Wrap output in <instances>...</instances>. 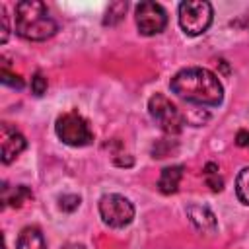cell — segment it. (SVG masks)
<instances>
[{"label": "cell", "mask_w": 249, "mask_h": 249, "mask_svg": "<svg viewBox=\"0 0 249 249\" xmlns=\"http://www.w3.org/2000/svg\"><path fill=\"white\" fill-rule=\"evenodd\" d=\"M169 88L183 101L196 103V105L216 107L224 99V88L216 78V74L200 66L179 70L171 78Z\"/></svg>", "instance_id": "6da1fadb"}, {"label": "cell", "mask_w": 249, "mask_h": 249, "mask_svg": "<svg viewBox=\"0 0 249 249\" xmlns=\"http://www.w3.org/2000/svg\"><path fill=\"white\" fill-rule=\"evenodd\" d=\"M58 25L49 8L39 0H21L16 4V33L27 41H45L56 33Z\"/></svg>", "instance_id": "7a4b0ae2"}, {"label": "cell", "mask_w": 249, "mask_h": 249, "mask_svg": "<svg viewBox=\"0 0 249 249\" xmlns=\"http://www.w3.org/2000/svg\"><path fill=\"white\" fill-rule=\"evenodd\" d=\"M56 136L74 148H82L93 142V130L86 117H82L78 111H66L62 113L54 123Z\"/></svg>", "instance_id": "3957f363"}, {"label": "cell", "mask_w": 249, "mask_h": 249, "mask_svg": "<svg viewBox=\"0 0 249 249\" xmlns=\"http://www.w3.org/2000/svg\"><path fill=\"white\" fill-rule=\"evenodd\" d=\"M212 16V4L206 0H189L179 4V25L191 37L202 35L210 27Z\"/></svg>", "instance_id": "277c9868"}, {"label": "cell", "mask_w": 249, "mask_h": 249, "mask_svg": "<svg viewBox=\"0 0 249 249\" xmlns=\"http://www.w3.org/2000/svg\"><path fill=\"white\" fill-rule=\"evenodd\" d=\"M99 216L109 228H124L134 220V206L126 196L109 193L99 198Z\"/></svg>", "instance_id": "5b68a950"}, {"label": "cell", "mask_w": 249, "mask_h": 249, "mask_svg": "<svg viewBox=\"0 0 249 249\" xmlns=\"http://www.w3.org/2000/svg\"><path fill=\"white\" fill-rule=\"evenodd\" d=\"M148 111L154 123L165 132V134H177L183 126V117L179 109L163 95V93H154L148 99Z\"/></svg>", "instance_id": "8992f818"}, {"label": "cell", "mask_w": 249, "mask_h": 249, "mask_svg": "<svg viewBox=\"0 0 249 249\" xmlns=\"http://www.w3.org/2000/svg\"><path fill=\"white\" fill-rule=\"evenodd\" d=\"M134 18H136V27L142 35L152 37L158 35L165 29L167 25V14L165 10L156 4V2H140L134 10Z\"/></svg>", "instance_id": "52a82bcc"}, {"label": "cell", "mask_w": 249, "mask_h": 249, "mask_svg": "<svg viewBox=\"0 0 249 249\" xmlns=\"http://www.w3.org/2000/svg\"><path fill=\"white\" fill-rule=\"evenodd\" d=\"M0 146H2V163H10L25 150L27 142L21 132H18L14 126L4 123L0 128Z\"/></svg>", "instance_id": "ba28073f"}, {"label": "cell", "mask_w": 249, "mask_h": 249, "mask_svg": "<svg viewBox=\"0 0 249 249\" xmlns=\"http://www.w3.org/2000/svg\"><path fill=\"white\" fill-rule=\"evenodd\" d=\"M187 216H189L191 224L202 233H214L218 230V222H216L214 212L204 204H189Z\"/></svg>", "instance_id": "9c48e42d"}, {"label": "cell", "mask_w": 249, "mask_h": 249, "mask_svg": "<svg viewBox=\"0 0 249 249\" xmlns=\"http://www.w3.org/2000/svg\"><path fill=\"white\" fill-rule=\"evenodd\" d=\"M183 179V165H169L163 167L158 179V189L163 195H173L179 189V183Z\"/></svg>", "instance_id": "30bf717a"}, {"label": "cell", "mask_w": 249, "mask_h": 249, "mask_svg": "<svg viewBox=\"0 0 249 249\" xmlns=\"http://www.w3.org/2000/svg\"><path fill=\"white\" fill-rule=\"evenodd\" d=\"M16 249H47V243H45V237H43L41 230L33 228V226L23 228L21 233L18 235Z\"/></svg>", "instance_id": "8fae6325"}, {"label": "cell", "mask_w": 249, "mask_h": 249, "mask_svg": "<svg viewBox=\"0 0 249 249\" xmlns=\"http://www.w3.org/2000/svg\"><path fill=\"white\" fill-rule=\"evenodd\" d=\"M33 196L31 189L25 187V185H18L14 189H10L6 183L2 187V202L4 206H14V208H19L23 202H27L29 198Z\"/></svg>", "instance_id": "7c38bea8"}, {"label": "cell", "mask_w": 249, "mask_h": 249, "mask_svg": "<svg viewBox=\"0 0 249 249\" xmlns=\"http://www.w3.org/2000/svg\"><path fill=\"white\" fill-rule=\"evenodd\" d=\"M128 4L126 2H111L107 12H105V18H103V25H117L123 18H124V12H126Z\"/></svg>", "instance_id": "4fadbf2b"}, {"label": "cell", "mask_w": 249, "mask_h": 249, "mask_svg": "<svg viewBox=\"0 0 249 249\" xmlns=\"http://www.w3.org/2000/svg\"><path fill=\"white\" fill-rule=\"evenodd\" d=\"M235 195L243 204H249V167H243L235 177Z\"/></svg>", "instance_id": "5bb4252c"}, {"label": "cell", "mask_w": 249, "mask_h": 249, "mask_svg": "<svg viewBox=\"0 0 249 249\" xmlns=\"http://www.w3.org/2000/svg\"><path fill=\"white\" fill-rule=\"evenodd\" d=\"M204 181H206V185L214 191V193H218V191H222L224 189V179L220 177V173H218V165L216 163H206L204 165Z\"/></svg>", "instance_id": "9a60e30c"}, {"label": "cell", "mask_w": 249, "mask_h": 249, "mask_svg": "<svg viewBox=\"0 0 249 249\" xmlns=\"http://www.w3.org/2000/svg\"><path fill=\"white\" fill-rule=\"evenodd\" d=\"M80 202H82L80 195L68 193V195H62V196L58 198V208H60L62 212H74V210H78Z\"/></svg>", "instance_id": "2e32d148"}, {"label": "cell", "mask_w": 249, "mask_h": 249, "mask_svg": "<svg viewBox=\"0 0 249 249\" xmlns=\"http://www.w3.org/2000/svg\"><path fill=\"white\" fill-rule=\"evenodd\" d=\"M0 76H2V84H4V86L16 88V89H21V88H23V80H21V76H18V74L10 72L6 64L2 66V74H0Z\"/></svg>", "instance_id": "e0dca14e"}, {"label": "cell", "mask_w": 249, "mask_h": 249, "mask_svg": "<svg viewBox=\"0 0 249 249\" xmlns=\"http://www.w3.org/2000/svg\"><path fill=\"white\" fill-rule=\"evenodd\" d=\"M31 91H33V95H37V97H41V95L47 91V78H45L41 72H37V74L31 78Z\"/></svg>", "instance_id": "ac0fdd59"}, {"label": "cell", "mask_w": 249, "mask_h": 249, "mask_svg": "<svg viewBox=\"0 0 249 249\" xmlns=\"http://www.w3.org/2000/svg\"><path fill=\"white\" fill-rule=\"evenodd\" d=\"M0 21H2V37L0 41L6 43L8 41V33H10V25H8V16H6V8L0 4Z\"/></svg>", "instance_id": "d6986e66"}, {"label": "cell", "mask_w": 249, "mask_h": 249, "mask_svg": "<svg viewBox=\"0 0 249 249\" xmlns=\"http://www.w3.org/2000/svg\"><path fill=\"white\" fill-rule=\"evenodd\" d=\"M235 144L241 148H249V130H239L235 136Z\"/></svg>", "instance_id": "ffe728a7"}, {"label": "cell", "mask_w": 249, "mask_h": 249, "mask_svg": "<svg viewBox=\"0 0 249 249\" xmlns=\"http://www.w3.org/2000/svg\"><path fill=\"white\" fill-rule=\"evenodd\" d=\"M66 249H84V245H68Z\"/></svg>", "instance_id": "44dd1931"}]
</instances>
